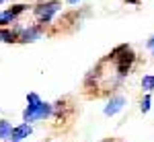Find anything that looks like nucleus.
<instances>
[{"label": "nucleus", "instance_id": "obj_1", "mask_svg": "<svg viewBox=\"0 0 154 142\" xmlns=\"http://www.w3.org/2000/svg\"><path fill=\"white\" fill-rule=\"evenodd\" d=\"M109 60L115 62V70H117L119 78H125V76L131 72L134 64H136V54H134V49H131L128 43H121V46L115 47L103 62H109Z\"/></svg>", "mask_w": 154, "mask_h": 142}, {"label": "nucleus", "instance_id": "obj_11", "mask_svg": "<svg viewBox=\"0 0 154 142\" xmlns=\"http://www.w3.org/2000/svg\"><path fill=\"white\" fill-rule=\"evenodd\" d=\"M140 109H142L144 113H148V111H150V95H144L142 103H140Z\"/></svg>", "mask_w": 154, "mask_h": 142}, {"label": "nucleus", "instance_id": "obj_14", "mask_svg": "<svg viewBox=\"0 0 154 142\" xmlns=\"http://www.w3.org/2000/svg\"><path fill=\"white\" fill-rule=\"evenodd\" d=\"M125 2H128V4H138L140 0H125Z\"/></svg>", "mask_w": 154, "mask_h": 142}, {"label": "nucleus", "instance_id": "obj_13", "mask_svg": "<svg viewBox=\"0 0 154 142\" xmlns=\"http://www.w3.org/2000/svg\"><path fill=\"white\" fill-rule=\"evenodd\" d=\"M146 46L150 47V49H154V35H152V37H150V39H148V43H146Z\"/></svg>", "mask_w": 154, "mask_h": 142}, {"label": "nucleus", "instance_id": "obj_6", "mask_svg": "<svg viewBox=\"0 0 154 142\" xmlns=\"http://www.w3.org/2000/svg\"><path fill=\"white\" fill-rule=\"evenodd\" d=\"M31 132H33V128H31V124H21V126H17V128L12 130L11 142H21L23 138H27V136H29Z\"/></svg>", "mask_w": 154, "mask_h": 142}, {"label": "nucleus", "instance_id": "obj_2", "mask_svg": "<svg viewBox=\"0 0 154 142\" xmlns=\"http://www.w3.org/2000/svg\"><path fill=\"white\" fill-rule=\"evenodd\" d=\"M27 109L23 111V119L25 124L29 121H35V119H48L54 115V105L51 103H45L39 99V95L35 93H29L27 95Z\"/></svg>", "mask_w": 154, "mask_h": 142}, {"label": "nucleus", "instance_id": "obj_16", "mask_svg": "<svg viewBox=\"0 0 154 142\" xmlns=\"http://www.w3.org/2000/svg\"><path fill=\"white\" fill-rule=\"evenodd\" d=\"M0 2H2V0H0Z\"/></svg>", "mask_w": 154, "mask_h": 142}, {"label": "nucleus", "instance_id": "obj_12", "mask_svg": "<svg viewBox=\"0 0 154 142\" xmlns=\"http://www.w3.org/2000/svg\"><path fill=\"white\" fill-rule=\"evenodd\" d=\"M8 11H11V12H14V14L19 17L21 12H25V11H27V4H14V6H11Z\"/></svg>", "mask_w": 154, "mask_h": 142}, {"label": "nucleus", "instance_id": "obj_5", "mask_svg": "<svg viewBox=\"0 0 154 142\" xmlns=\"http://www.w3.org/2000/svg\"><path fill=\"white\" fill-rule=\"evenodd\" d=\"M123 105H125V97H121V95H113V97L109 99L107 107H105V115H115Z\"/></svg>", "mask_w": 154, "mask_h": 142}, {"label": "nucleus", "instance_id": "obj_9", "mask_svg": "<svg viewBox=\"0 0 154 142\" xmlns=\"http://www.w3.org/2000/svg\"><path fill=\"white\" fill-rule=\"evenodd\" d=\"M14 19H17V14H14V12H11L8 8H6L4 12H0V27H6V25L12 23Z\"/></svg>", "mask_w": 154, "mask_h": 142}, {"label": "nucleus", "instance_id": "obj_10", "mask_svg": "<svg viewBox=\"0 0 154 142\" xmlns=\"http://www.w3.org/2000/svg\"><path fill=\"white\" fill-rule=\"evenodd\" d=\"M142 89L146 91V93L154 91V74H144V78H142Z\"/></svg>", "mask_w": 154, "mask_h": 142}, {"label": "nucleus", "instance_id": "obj_8", "mask_svg": "<svg viewBox=\"0 0 154 142\" xmlns=\"http://www.w3.org/2000/svg\"><path fill=\"white\" fill-rule=\"evenodd\" d=\"M12 124L8 119H0V140H11L12 136Z\"/></svg>", "mask_w": 154, "mask_h": 142}, {"label": "nucleus", "instance_id": "obj_15", "mask_svg": "<svg viewBox=\"0 0 154 142\" xmlns=\"http://www.w3.org/2000/svg\"><path fill=\"white\" fill-rule=\"evenodd\" d=\"M66 2H68V4H76L78 0H66Z\"/></svg>", "mask_w": 154, "mask_h": 142}, {"label": "nucleus", "instance_id": "obj_4", "mask_svg": "<svg viewBox=\"0 0 154 142\" xmlns=\"http://www.w3.org/2000/svg\"><path fill=\"white\" fill-rule=\"evenodd\" d=\"M41 35H43V25H31V27L19 29V41L21 43H33L37 39H41Z\"/></svg>", "mask_w": 154, "mask_h": 142}, {"label": "nucleus", "instance_id": "obj_7", "mask_svg": "<svg viewBox=\"0 0 154 142\" xmlns=\"http://www.w3.org/2000/svg\"><path fill=\"white\" fill-rule=\"evenodd\" d=\"M0 41H4V43H17L19 41V31L0 27Z\"/></svg>", "mask_w": 154, "mask_h": 142}, {"label": "nucleus", "instance_id": "obj_3", "mask_svg": "<svg viewBox=\"0 0 154 142\" xmlns=\"http://www.w3.org/2000/svg\"><path fill=\"white\" fill-rule=\"evenodd\" d=\"M62 8V4H60L58 0H43V2H39V4H35V8H33V12H35L37 21H39V25H45L51 23V19H54V14Z\"/></svg>", "mask_w": 154, "mask_h": 142}]
</instances>
